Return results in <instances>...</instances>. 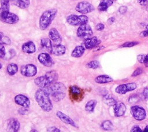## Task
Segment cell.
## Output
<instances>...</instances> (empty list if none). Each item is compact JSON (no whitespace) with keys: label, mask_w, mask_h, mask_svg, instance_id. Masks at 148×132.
Here are the masks:
<instances>
[{"label":"cell","mask_w":148,"mask_h":132,"mask_svg":"<svg viewBox=\"0 0 148 132\" xmlns=\"http://www.w3.org/2000/svg\"><path fill=\"white\" fill-rule=\"evenodd\" d=\"M35 98L38 105L45 112H50L53 109V104L50 96L45 88L38 89L35 94Z\"/></svg>","instance_id":"6da1fadb"},{"label":"cell","mask_w":148,"mask_h":132,"mask_svg":"<svg viewBox=\"0 0 148 132\" xmlns=\"http://www.w3.org/2000/svg\"><path fill=\"white\" fill-rule=\"evenodd\" d=\"M45 89L54 101H60L63 100L66 96V87L61 82H54Z\"/></svg>","instance_id":"7a4b0ae2"},{"label":"cell","mask_w":148,"mask_h":132,"mask_svg":"<svg viewBox=\"0 0 148 132\" xmlns=\"http://www.w3.org/2000/svg\"><path fill=\"white\" fill-rule=\"evenodd\" d=\"M58 75L56 71L47 72L44 75L37 77L34 79L35 84L39 88H45L52 83L56 82Z\"/></svg>","instance_id":"3957f363"},{"label":"cell","mask_w":148,"mask_h":132,"mask_svg":"<svg viewBox=\"0 0 148 132\" xmlns=\"http://www.w3.org/2000/svg\"><path fill=\"white\" fill-rule=\"evenodd\" d=\"M58 10L56 8L47 9L44 11L39 19V27L41 30H46L50 25L55 19Z\"/></svg>","instance_id":"277c9868"},{"label":"cell","mask_w":148,"mask_h":132,"mask_svg":"<svg viewBox=\"0 0 148 132\" xmlns=\"http://www.w3.org/2000/svg\"><path fill=\"white\" fill-rule=\"evenodd\" d=\"M66 21L68 24L72 26L81 25L83 24H87L88 21V18L84 14L76 15V14H70L67 16Z\"/></svg>","instance_id":"5b68a950"},{"label":"cell","mask_w":148,"mask_h":132,"mask_svg":"<svg viewBox=\"0 0 148 132\" xmlns=\"http://www.w3.org/2000/svg\"><path fill=\"white\" fill-rule=\"evenodd\" d=\"M130 111L133 118L138 121L144 120L146 117L145 109L139 105H133L130 108Z\"/></svg>","instance_id":"8992f818"},{"label":"cell","mask_w":148,"mask_h":132,"mask_svg":"<svg viewBox=\"0 0 148 132\" xmlns=\"http://www.w3.org/2000/svg\"><path fill=\"white\" fill-rule=\"evenodd\" d=\"M95 8L94 6L87 1H81L77 3L75 7V10L83 14H86L89 13L93 10Z\"/></svg>","instance_id":"52a82bcc"},{"label":"cell","mask_w":148,"mask_h":132,"mask_svg":"<svg viewBox=\"0 0 148 132\" xmlns=\"http://www.w3.org/2000/svg\"><path fill=\"white\" fill-rule=\"evenodd\" d=\"M93 34V31L90 27L87 24L80 25L77 29L76 35L79 38H88Z\"/></svg>","instance_id":"ba28073f"},{"label":"cell","mask_w":148,"mask_h":132,"mask_svg":"<svg viewBox=\"0 0 148 132\" xmlns=\"http://www.w3.org/2000/svg\"><path fill=\"white\" fill-rule=\"evenodd\" d=\"M20 73L25 77H33L37 74V68L32 64H27L21 66Z\"/></svg>","instance_id":"9c48e42d"},{"label":"cell","mask_w":148,"mask_h":132,"mask_svg":"<svg viewBox=\"0 0 148 132\" xmlns=\"http://www.w3.org/2000/svg\"><path fill=\"white\" fill-rule=\"evenodd\" d=\"M136 89V84L134 82L121 84L115 88V92L117 94L123 95L128 91H131Z\"/></svg>","instance_id":"30bf717a"},{"label":"cell","mask_w":148,"mask_h":132,"mask_svg":"<svg viewBox=\"0 0 148 132\" xmlns=\"http://www.w3.org/2000/svg\"><path fill=\"white\" fill-rule=\"evenodd\" d=\"M10 13V0H0V19L2 21Z\"/></svg>","instance_id":"8fae6325"},{"label":"cell","mask_w":148,"mask_h":132,"mask_svg":"<svg viewBox=\"0 0 148 132\" xmlns=\"http://www.w3.org/2000/svg\"><path fill=\"white\" fill-rule=\"evenodd\" d=\"M38 60L41 64L47 67H50L54 64L51 57L47 53H40L38 56Z\"/></svg>","instance_id":"7c38bea8"},{"label":"cell","mask_w":148,"mask_h":132,"mask_svg":"<svg viewBox=\"0 0 148 132\" xmlns=\"http://www.w3.org/2000/svg\"><path fill=\"white\" fill-rule=\"evenodd\" d=\"M14 102L16 104L18 105H20L22 107L26 108H29L31 105V102L29 99L28 98V97L24 94H19L16 95L14 97Z\"/></svg>","instance_id":"4fadbf2b"},{"label":"cell","mask_w":148,"mask_h":132,"mask_svg":"<svg viewBox=\"0 0 148 132\" xmlns=\"http://www.w3.org/2000/svg\"><path fill=\"white\" fill-rule=\"evenodd\" d=\"M20 123L17 119L14 118H11L7 121V132H18L20 130Z\"/></svg>","instance_id":"5bb4252c"},{"label":"cell","mask_w":148,"mask_h":132,"mask_svg":"<svg viewBox=\"0 0 148 132\" xmlns=\"http://www.w3.org/2000/svg\"><path fill=\"white\" fill-rule=\"evenodd\" d=\"M101 43V41L97 36H92L86 39L83 42V46L86 49H91L98 46Z\"/></svg>","instance_id":"9a60e30c"},{"label":"cell","mask_w":148,"mask_h":132,"mask_svg":"<svg viewBox=\"0 0 148 132\" xmlns=\"http://www.w3.org/2000/svg\"><path fill=\"white\" fill-rule=\"evenodd\" d=\"M56 116L60 120H61L64 123L72 126V127H77V126L76 125L74 120L72 118H71L69 116L63 113L62 112L60 111H57L56 112Z\"/></svg>","instance_id":"2e32d148"},{"label":"cell","mask_w":148,"mask_h":132,"mask_svg":"<svg viewBox=\"0 0 148 132\" xmlns=\"http://www.w3.org/2000/svg\"><path fill=\"white\" fill-rule=\"evenodd\" d=\"M49 39L54 42V44H60L62 42V37L58 31L55 28H51L49 31Z\"/></svg>","instance_id":"e0dca14e"},{"label":"cell","mask_w":148,"mask_h":132,"mask_svg":"<svg viewBox=\"0 0 148 132\" xmlns=\"http://www.w3.org/2000/svg\"><path fill=\"white\" fill-rule=\"evenodd\" d=\"M66 52V47L62 44H54L53 45L49 53L56 56H60L64 55Z\"/></svg>","instance_id":"ac0fdd59"},{"label":"cell","mask_w":148,"mask_h":132,"mask_svg":"<svg viewBox=\"0 0 148 132\" xmlns=\"http://www.w3.org/2000/svg\"><path fill=\"white\" fill-rule=\"evenodd\" d=\"M113 107L114 115L116 117H120L125 114L127 108L123 102L118 101Z\"/></svg>","instance_id":"d6986e66"},{"label":"cell","mask_w":148,"mask_h":132,"mask_svg":"<svg viewBox=\"0 0 148 132\" xmlns=\"http://www.w3.org/2000/svg\"><path fill=\"white\" fill-rule=\"evenodd\" d=\"M21 49L23 52L27 54H32L36 51L35 44L32 41H28L23 44Z\"/></svg>","instance_id":"ffe728a7"},{"label":"cell","mask_w":148,"mask_h":132,"mask_svg":"<svg viewBox=\"0 0 148 132\" xmlns=\"http://www.w3.org/2000/svg\"><path fill=\"white\" fill-rule=\"evenodd\" d=\"M85 50L86 49L83 45H77L72 51L71 56L74 58H79L83 55Z\"/></svg>","instance_id":"44dd1931"},{"label":"cell","mask_w":148,"mask_h":132,"mask_svg":"<svg viewBox=\"0 0 148 132\" xmlns=\"http://www.w3.org/2000/svg\"><path fill=\"white\" fill-rule=\"evenodd\" d=\"M19 20V17L18 16L12 12H10L7 17L2 21V22L7 24H13L17 23Z\"/></svg>","instance_id":"7402d4cb"},{"label":"cell","mask_w":148,"mask_h":132,"mask_svg":"<svg viewBox=\"0 0 148 132\" xmlns=\"http://www.w3.org/2000/svg\"><path fill=\"white\" fill-rule=\"evenodd\" d=\"M113 79L107 75H98L95 78V82L99 84H105L111 82Z\"/></svg>","instance_id":"603a6c76"},{"label":"cell","mask_w":148,"mask_h":132,"mask_svg":"<svg viewBox=\"0 0 148 132\" xmlns=\"http://www.w3.org/2000/svg\"><path fill=\"white\" fill-rule=\"evenodd\" d=\"M12 2L14 5L22 9L28 8L30 5L29 0H12Z\"/></svg>","instance_id":"cb8c5ba5"},{"label":"cell","mask_w":148,"mask_h":132,"mask_svg":"<svg viewBox=\"0 0 148 132\" xmlns=\"http://www.w3.org/2000/svg\"><path fill=\"white\" fill-rule=\"evenodd\" d=\"M113 3V1L112 0H101L98 6V9L101 12L106 11Z\"/></svg>","instance_id":"d4e9b609"},{"label":"cell","mask_w":148,"mask_h":132,"mask_svg":"<svg viewBox=\"0 0 148 132\" xmlns=\"http://www.w3.org/2000/svg\"><path fill=\"white\" fill-rule=\"evenodd\" d=\"M40 45L42 48L46 49L49 53L53 46V43H52V41L49 38H42L40 40Z\"/></svg>","instance_id":"484cf974"},{"label":"cell","mask_w":148,"mask_h":132,"mask_svg":"<svg viewBox=\"0 0 148 132\" xmlns=\"http://www.w3.org/2000/svg\"><path fill=\"white\" fill-rule=\"evenodd\" d=\"M97 104V101L92 99L87 102L85 105V110L88 113H92L94 112V109Z\"/></svg>","instance_id":"4316f807"},{"label":"cell","mask_w":148,"mask_h":132,"mask_svg":"<svg viewBox=\"0 0 148 132\" xmlns=\"http://www.w3.org/2000/svg\"><path fill=\"white\" fill-rule=\"evenodd\" d=\"M18 65L15 63H10L6 67V71L8 74L10 76L14 75L18 72Z\"/></svg>","instance_id":"83f0119b"},{"label":"cell","mask_w":148,"mask_h":132,"mask_svg":"<svg viewBox=\"0 0 148 132\" xmlns=\"http://www.w3.org/2000/svg\"><path fill=\"white\" fill-rule=\"evenodd\" d=\"M70 93L73 97H75V99H77L78 97L82 94V90L77 87V86H72L70 87Z\"/></svg>","instance_id":"f1b7e54d"},{"label":"cell","mask_w":148,"mask_h":132,"mask_svg":"<svg viewBox=\"0 0 148 132\" xmlns=\"http://www.w3.org/2000/svg\"><path fill=\"white\" fill-rule=\"evenodd\" d=\"M103 100L106 104L109 106H113L117 102L114 98H113V97H110L109 95H106L103 96Z\"/></svg>","instance_id":"f546056e"},{"label":"cell","mask_w":148,"mask_h":132,"mask_svg":"<svg viewBox=\"0 0 148 132\" xmlns=\"http://www.w3.org/2000/svg\"><path fill=\"white\" fill-rule=\"evenodd\" d=\"M101 127L102 129L105 131H109L112 130L113 127V125L111 121L110 120H105L103 122L101 125Z\"/></svg>","instance_id":"4dcf8cb0"},{"label":"cell","mask_w":148,"mask_h":132,"mask_svg":"<svg viewBox=\"0 0 148 132\" xmlns=\"http://www.w3.org/2000/svg\"><path fill=\"white\" fill-rule=\"evenodd\" d=\"M100 66L99 63L97 60H92L86 64V67L90 69H97Z\"/></svg>","instance_id":"1f68e13d"},{"label":"cell","mask_w":148,"mask_h":132,"mask_svg":"<svg viewBox=\"0 0 148 132\" xmlns=\"http://www.w3.org/2000/svg\"><path fill=\"white\" fill-rule=\"evenodd\" d=\"M139 44L138 42L136 41H131V42H126L123 45H121L120 47H133L136 45Z\"/></svg>","instance_id":"d6a6232c"},{"label":"cell","mask_w":148,"mask_h":132,"mask_svg":"<svg viewBox=\"0 0 148 132\" xmlns=\"http://www.w3.org/2000/svg\"><path fill=\"white\" fill-rule=\"evenodd\" d=\"M6 53V52L3 44L0 42V58H4Z\"/></svg>","instance_id":"836d02e7"},{"label":"cell","mask_w":148,"mask_h":132,"mask_svg":"<svg viewBox=\"0 0 148 132\" xmlns=\"http://www.w3.org/2000/svg\"><path fill=\"white\" fill-rule=\"evenodd\" d=\"M15 54H16V52H15V50H14L13 49H10V50L8 51V52L7 54L6 53V55H5V58L6 57L7 59L9 60V59L12 58L15 56Z\"/></svg>","instance_id":"e575fe53"},{"label":"cell","mask_w":148,"mask_h":132,"mask_svg":"<svg viewBox=\"0 0 148 132\" xmlns=\"http://www.w3.org/2000/svg\"><path fill=\"white\" fill-rule=\"evenodd\" d=\"M1 42L2 43H3V45H10L11 43V41L10 39V38L8 36H6V35H4V36L3 37V38L2 39Z\"/></svg>","instance_id":"d590c367"},{"label":"cell","mask_w":148,"mask_h":132,"mask_svg":"<svg viewBox=\"0 0 148 132\" xmlns=\"http://www.w3.org/2000/svg\"><path fill=\"white\" fill-rule=\"evenodd\" d=\"M143 72V69L141 68H136L132 74L131 76L134 77V76H136L140 74H141Z\"/></svg>","instance_id":"8d00e7d4"},{"label":"cell","mask_w":148,"mask_h":132,"mask_svg":"<svg viewBox=\"0 0 148 132\" xmlns=\"http://www.w3.org/2000/svg\"><path fill=\"white\" fill-rule=\"evenodd\" d=\"M130 132H143V131L141 129V128L138 126V125H135L132 126L131 128Z\"/></svg>","instance_id":"74e56055"},{"label":"cell","mask_w":148,"mask_h":132,"mask_svg":"<svg viewBox=\"0 0 148 132\" xmlns=\"http://www.w3.org/2000/svg\"><path fill=\"white\" fill-rule=\"evenodd\" d=\"M146 54H140L138 55L137 56V60H138V61L140 63H143V64L145 59V57H146Z\"/></svg>","instance_id":"f35d334b"},{"label":"cell","mask_w":148,"mask_h":132,"mask_svg":"<svg viewBox=\"0 0 148 132\" xmlns=\"http://www.w3.org/2000/svg\"><path fill=\"white\" fill-rule=\"evenodd\" d=\"M28 108L22 107L18 109V113L20 115H25L28 112Z\"/></svg>","instance_id":"ab89813d"},{"label":"cell","mask_w":148,"mask_h":132,"mask_svg":"<svg viewBox=\"0 0 148 132\" xmlns=\"http://www.w3.org/2000/svg\"><path fill=\"white\" fill-rule=\"evenodd\" d=\"M140 36L141 37H146L148 36V24L146 26L145 30L140 32Z\"/></svg>","instance_id":"60d3db41"},{"label":"cell","mask_w":148,"mask_h":132,"mask_svg":"<svg viewBox=\"0 0 148 132\" xmlns=\"http://www.w3.org/2000/svg\"><path fill=\"white\" fill-rule=\"evenodd\" d=\"M47 132H61L60 130L55 126L50 127L47 129Z\"/></svg>","instance_id":"b9f144b4"},{"label":"cell","mask_w":148,"mask_h":132,"mask_svg":"<svg viewBox=\"0 0 148 132\" xmlns=\"http://www.w3.org/2000/svg\"><path fill=\"white\" fill-rule=\"evenodd\" d=\"M105 28V25L103 24L99 23H98L96 25H95V29L97 31H102Z\"/></svg>","instance_id":"7bdbcfd3"},{"label":"cell","mask_w":148,"mask_h":132,"mask_svg":"<svg viewBox=\"0 0 148 132\" xmlns=\"http://www.w3.org/2000/svg\"><path fill=\"white\" fill-rule=\"evenodd\" d=\"M127 7L125 6H121L119 8V12L120 14H124L127 12Z\"/></svg>","instance_id":"ee69618b"},{"label":"cell","mask_w":148,"mask_h":132,"mask_svg":"<svg viewBox=\"0 0 148 132\" xmlns=\"http://www.w3.org/2000/svg\"><path fill=\"white\" fill-rule=\"evenodd\" d=\"M143 95L146 98H148V87H145L143 89Z\"/></svg>","instance_id":"f6af8a7d"},{"label":"cell","mask_w":148,"mask_h":132,"mask_svg":"<svg viewBox=\"0 0 148 132\" xmlns=\"http://www.w3.org/2000/svg\"><path fill=\"white\" fill-rule=\"evenodd\" d=\"M138 2L140 5H145L148 3V0H138Z\"/></svg>","instance_id":"bcb514c9"},{"label":"cell","mask_w":148,"mask_h":132,"mask_svg":"<svg viewBox=\"0 0 148 132\" xmlns=\"http://www.w3.org/2000/svg\"><path fill=\"white\" fill-rule=\"evenodd\" d=\"M114 20H115V18H114V17H110V18L108 19V23L109 24H112L113 23H114Z\"/></svg>","instance_id":"7dc6e473"},{"label":"cell","mask_w":148,"mask_h":132,"mask_svg":"<svg viewBox=\"0 0 148 132\" xmlns=\"http://www.w3.org/2000/svg\"><path fill=\"white\" fill-rule=\"evenodd\" d=\"M143 64L146 67H148V54H146V56Z\"/></svg>","instance_id":"c3c4849f"},{"label":"cell","mask_w":148,"mask_h":132,"mask_svg":"<svg viewBox=\"0 0 148 132\" xmlns=\"http://www.w3.org/2000/svg\"><path fill=\"white\" fill-rule=\"evenodd\" d=\"M4 35H4L3 32L0 31V42H1V40H2V39L3 38V37L4 36Z\"/></svg>","instance_id":"681fc988"},{"label":"cell","mask_w":148,"mask_h":132,"mask_svg":"<svg viewBox=\"0 0 148 132\" xmlns=\"http://www.w3.org/2000/svg\"><path fill=\"white\" fill-rule=\"evenodd\" d=\"M143 132H148V125L146 126V127L143 130Z\"/></svg>","instance_id":"f907efd6"},{"label":"cell","mask_w":148,"mask_h":132,"mask_svg":"<svg viewBox=\"0 0 148 132\" xmlns=\"http://www.w3.org/2000/svg\"><path fill=\"white\" fill-rule=\"evenodd\" d=\"M29 132H38V131H37V130H35V129H32Z\"/></svg>","instance_id":"816d5d0a"},{"label":"cell","mask_w":148,"mask_h":132,"mask_svg":"<svg viewBox=\"0 0 148 132\" xmlns=\"http://www.w3.org/2000/svg\"><path fill=\"white\" fill-rule=\"evenodd\" d=\"M2 68V64L0 63V69H1Z\"/></svg>","instance_id":"f5cc1de1"},{"label":"cell","mask_w":148,"mask_h":132,"mask_svg":"<svg viewBox=\"0 0 148 132\" xmlns=\"http://www.w3.org/2000/svg\"><path fill=\"white\" fill-rule=\"evenodd\" d=\"M112 1H116V0H112Z\"/></svg>","instance_id":"db71d44e"}]
</instances>
